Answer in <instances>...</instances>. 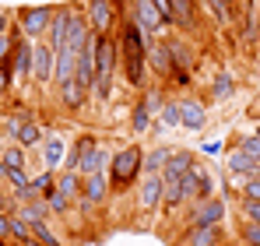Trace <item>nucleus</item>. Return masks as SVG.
<instances>
[{"mask_svg":"<svg viewBox=\"0 0 260 246\" xmlns=\"http://www.w3.org/2000/svg\"><path fill=\"white\" fill-rule=\"evenodd\" d=\"M123 60H127V81L134 84V88H141L144 84V56H148V39H144V28L137 25V21H127L123 25Z\"/></svg>","mask_w":260,"mask_h":246,"instance_id":"1","label":"nucleus"},{"mask_svg":"<svg viewBox=\"0 0 260 246\" xmlns=\"http://www.w3.org/2000/svg\"><path fill=\"white\" fill-rule=\"evenodd\" d=\"M95 39V95L106 102L113 91V67H116V42L109 36H91Z\"/></svg>","mask_w":260,"mask_h":246,"instance_id":"2","label":"nucleus"},{"mask_svg":"<svg viewBox=\"0 0 260 246\" xmlns=\"http://www.w3.org/2000/svg\"><path fill=\"white\" fill-rule=\"evenodd\" d=\"M141 169H144V151H141V148H123V151L113 159V165H109V183H113V190L130 187Z\"/></svg>","mask_w":260,"mask_h":246,"instance_id":"3","label":"nucleus"},{"mask_svg":"<svg viewBox=\"0 0 260 246\" xmlns=\"http://www.w3.org/2000/svg\"><path fill=\"white\" fill-rule=\"evenodd\" d=\"M179 183H183V201H208L215 194V179L208 176L204 165H193Z\"/></svg>","mask_w":260,"mask_h":246,"instance_id":"4","label":"nucleus"},{"mask_svg":"<svg viewBox=\"0 0 260 246\" xmlns=\"http://www.w3.org/2000/svg\"><path fill=\"white\" fill-rule=\"evenodd\" d=\"M88 25H91V32L95 36H109V28H113V21H116V14H113V0H88Z\"/></svg>","mask_w":260,"mask_h":246,"instance_id":"5","label":"nucleus"},{"mask_svg":"<svg viewBox=\"0 0 260 246\" xmlns=\"http://www.w3.org/2000/svg\"><path fill=\"white\" fill-rule=\"evenodd\" d=\"M53 7H25L18 18H21V32L25 36H39V32H46L49 28V21H53Z\"/></svg>","mask_w":260,"mask_h":246,"instance_id":"6","label":"nucleus"},{"mask_svg":"<svg viewBox=\"0 0 260 246\" xmlns=\"http://www.w3.org/2000/svg\"><path fill=\"white\" fill-rule=\"evenodd\" d=\"M74 78L81 81V88H91L95 84V39H88L78 53V67H74Z\"/></svg>","mask_w":260,"mask_h":246,"instance_id":"7","label":"nucleus"},{"mask_svg":"<svg viewBox=\"0 0 260 246\" xmlns=\"http://www.w3.org/2000/svg\"><path fill=\"white\" fill-rule=\"evenodd\" d=\"M225 218V201L221 197H208L193 207V225H221Z\"/></svg>","mask_w":260,"mask_h":246,"instance_id":"8","label":"nucleus"},{"mask_svg":"<svg viewBox=\"0 0 260 246\" xmlns=\"http://www.w3.org/2000/svg\"><path fill=\"white\" fill-rule=\"evenodd\" d=\"M162 172H144V179H141V207L144 211H151V207L162 204Z\"/></svg>","mask_w":260,"mask_h":246,"instance_id":"9","label":"nucleus"},{"mask_svg":"<svg viewBox=\"0 0 260 246\" xmlns=\"http://www.w3.org/2000/svg\"><path fill=\"white\" fill-rule=\"evenodd\" d=\"M53 49L49 46H32V74L39 78V81H49L53 78V71H56V64H53Z\"/></svg>","mask_w":260,"mask_h":246,"instance_id":"10","label":"nucleus"},{"mask_svg":"<svg viewBox=\"0 0 260 246\" xmlns=\"http://www.w3.org/2000/svg\"><path fill=\"white\" fill-rule=\"evenodd\" d=\"M193 155L190 151H173L169 155V162H166V169H162V179H183L190 169H193Z\"/></svg>","mask_w":260,"mask_h":246,"instance_id":"11","label":"nucleus"},{"mask_svg":"<svg viewBox=\"0 0 260 246\" xmlns=\"http://www.w3.org/2000/svg\"><path fill=\"white\" fill-rule=\"evenodd\" d=\"M229 172H236V176H260V159L246 155L243 148H236L229 155Z\"/></svg>","mask_w":260,"mask_h":246,"instance_id":"12","label":"nucleus"},{"mask_svg":"<svg viewBox=\"0 0 260 246\" xmlns=\"http://www.w3.org/2000/svg\"><path fill=\"white\" fill-rule=\"evenodd\" d=\"M137 25H141L144 32H158V28L166 25V18L158 14V7H155L151 0H137Z\"/></svg>","mask_w":260,"mask_h":246,"instance_id":"13","label":"nucleus"},{"mask_svg":"<svg viewBox=\"0 0 260 246\" xmlns=\"http://www.w3.org/2000/svg\"><path fill=\"white\" fill-rule=\"evenodd\" d=\"M221 225H193V232L186 236V246H215L221 243Z\"/></svg>","mask_w":260,"mask_h":246,"instance_id":"14","label":"nucleus"},{"mask_svg":"<svg viewBox=\"0 0 260 246\" xmlns=\"http://www.w3.org/2000/svg\"><path fill=\"white\" fill-rule=\"evenodd\" d=\"M179 123H183L186 130H201V127H204V106L193 102V99L179 102Z\"/></svg>","mask_w":260,"mask_h":246,"instance_id":"15","label":"nucleus"},{"mask_svg":"<svg viewBox=\"0 0 260 246\" xmlns=\"http://www.w3.org/2000/svg\"><path fill=\"white\" fill-rule=\"evenodd\" d=\"M14 74H32V46L25 42V32L14 36Z\"/></svg>","mask_w":260,"mask_h":246,"instance_id":"16","label":"nucleus"},{"mask_svg":"<svg viewBox=\"0 0 260 246\" xmlns=\"http://www.w3.org/2000/svg\"><path fill=\"white\" fill-rule=\"evenodd\" d=\"M148 60H151V67L158 74H176V60L169 46H148Z\"/></svg>","mask_w":260,"mask_h":246,"instance_id":"17","label":"nucleus"},{"mask_svg":"<svg viewBox=\"0 0 260 246\" xmlns=\"http://www.w3.org/2000/svg\"><path fill=\"white\" fill-rule=\"evenodd\" d=\"M85 88H81V81L78 78H71V81H60V99H63V106L67 109H81L85 106Z\"/></svg>","mask_w":260,"mask_h":246,"instance_id":"18","label":"nucleus"},{"mask_svg":"<svg viewBox=\"0 0 260 246\" xmlns=\"http://www.w3.org/2000/svg\"><path fill=\"white\" fill-rule=\"evenodd\" d=\"M106 187H109V183H106V176H102V172H88L85 183H81V194H85L88 204H99V201L106 197Z\"/></svg>","mask_w":260,"mask_h":246,"instance_id":"19","label":"nucleus"},{"mask_svg":"<svg viewBox=\"0 0 260 246\" xmlns=\"http://www.w3.org/2000/svg\"><path fill=\"white\" fill-rule=\"evenodd\" d=\"M11 134H14V141H18L21 148H32V144L43 137V130H39L36 123H28V120H25V123L14 120V123H11Z\"/></svg>","mask_w":260,"mask_h":246,"instance_id":"20","label":"nucleus"},{"mask_svg":"<svg viewBox=\"0 0 260 246\" xmlns=\"http://www.w3.org/2000/svg\"><path fill=\"white\" fill-rule=\"evenodd\" d=\"M67 21H71V7H63V11L53 14V42H49L53 53H60V46L67 42Z\"/></svg>","mask_w":260,"mask_h":246,"instance_id":"21","label":"nucleus"},{"mask_svg":"<svg viewBox=\"0 0 260 246\" xmlns=\"http://www.w3.org/2000/svg\"><path fill=\"white\" fill-rule=\"evenodd\" d=\"M173 11H176V25H183V28L197 25V4L193 0H173Z\"/></svg>","mask_w":260,"mask_h":246,"instance_id":"22","label":"nucleus"},{"mask_svg":"<svg viewBox=\"0 0 260 246\" xmlns=\"http://www.w3.org/2000/svg\"><path fill=\"white\" fill-rule=\"evenodd\" d=\"M99 144L91 141V137H81L78 144H74V151H71V159H67V169H81V165L91 159V151H95Z\"/></svg>","mask_w":260,"mask_h":246,"instance_id":"23","label":"nucleus"},{"mask_svg":"<svg viewBox=\"0 0 260 246\" xmlns=\"http://www.w3.org/2000/svg\"><path fill=\"white\" fill-rule=\"evenodd\" d=\"M56 190L67 194V197H78V194H81V172H78V169H67V172L56 179Z\"/></svg>","mask_w":260,"mask_h":246,"instance_id":"24","label":"nucleus"},{"mask_svg":"<svg viewBox=\"0 0 260 246\" xmlns=\"http://www.w3.org/2000/svg\"><path fill=\"white\" fill-rule=\"evenodd\" d=\"M28 225H36V222H46V214H49V204L46 201H25V207L18 211Z\"/></svg>","mask_w":260,"mask_h":246,"instance_id":"25","label":"nucleus"},{"mask_svg":"<svg viewBox=\"0 0 260 246\" xmlns=\"http://www.w3.org/2000/svg\"><path fill=\"white\" fill-rule=\"evenodd\" d=\"M179 201H183V183H179V179H166V183H162V204L176 207Z\"/></svg>","mask_w":260,"mask_h":246,"instance_id":"26","label":"nucleus"},{"mask_svg":"<svg viewBox=\"0 0 260 246\" xmlns=\"http://www.w3.org/2000/svg\"><path fill=\"white\" fill-rule=\"evenodd\" d=\"M169 155H173V151H166V148H158V151L144 155V172H162L166 162H169Z\"/></svg>","mask_w":260,"mask_h":246,"instance_id":"27","label":"nucleus"},{"mask_svg":"<svg viewBox=\"0 0 260 246\" xmlns=\"http://www.w3.org/2000/svg\"><path fill=\"white\" fill-rule=\"evenodd\" d=\"M60 159H63V141H60V137H49V141H46V165L56 169Z\"/></svg>","mask_w":260,"mask_h":246,"instance_id":"28","label":"nucleus"},{"mask_svg":"<svg viewBox=\"0 0 260 246\" xmlns=\"http://www.w3.org/2000/svg\"><path fill=\"white\" fill-rule=\"evenodd\" d=\"M46 204H49L53 214H63V211L71 207V197H67V194H60V190H49V194H46Z\"/></svg>","mask_w":260,"mask_h":246,"instance_id":"29","label":"nucleus"},{"mask_svg":"<svg viewBox=\"0 0 260 246\" xmlns=\"http://www.w3.org/2000/svg\"><path fill=\"white\" fill-rule=\"evenodd\" d=\"M28 229H32V236H36L39 243H46V246H60V239H56V236L46 229V222H36V225H28Z\"/></svg>","mask_w":260,"mask_h":246,"instance_id":"30","label":"nucleus"},{"mask_svg":"<svg viewBox=\"0 0 260 246\" xmlns=\"http://www.w3.org/2000/svg\"><path fill=\"white\" fill-rule=\"evenodd\" d=\"M239 236H243L246 246H260V222H250V218H246V225H243Z\"/></svg>","mask_w":260,"mask_h":246,"instance_id":"31","label":"nucleus"},{"mask_svg":"<svg viewBox=\"0 0 260 246\" xmlns=\"http://www.w3.org/2000/svg\"><path fill=\"white\" fill-rule=\"evenodd\" d=\"M208 4L218 14V21H232V0H208Z\"/></svg>","mask_w":260,"mask_h":246,"instance_id":"32","label":"nucleus"},{"mask_svg":"<svg viewBox=\"0 0 260 246\" xmlns=\"http://www.w3.org/2000/svg\"><path fill=\"white\" fill-rule=\"evenodd\" d=\"M179 123V102H166L162 106V127H176Z\"/></svg>","mask_w":260,"mask_h":246,"instance_id":"33","label":"nucleus"},{"mask_svg":"<svg viewBox=\"0 0 260 246\" xmlns=\"http://www.w3.org/2000/svg\"><path fill=\"white\" fill-rule=\"evenodd\" d=\"M4 165H7V169H25V151H21V148L4 151Z\"/></svg>","mask_w":260,"mask_h":246,"instance_id":"34","label":"nucleus"},{"mask_svg":"<svg viewBox=\"0 0 260 246\" xmlns=\"http://www.w3.org/2000/svg\"><path fill=\"white\" fill-rule=\"evenodd\" d=\"M32 183H36V190H39V194H49V190H56V179H53V169H46L43 176H39V179H32Z\"/></svg>","mask_w":260,"mask_h":246,"instance_id":"35","label":"nucleus"},{"mask_svg":"<svg viewBox=\"0 0 260 246\" xmlns=\"http://www.w3.org/2000/svg\"><path fill=\"white\" fill-rule=\"evenodd\" d=\"M148 120H151V109L141 102V106L134 109V130H148Z\"/></svg>","mask_w":260,"mask_h":246,"instance_id":"36","label":"nucleus"},{"mask_svg":"<svg viewBox=\"0 0 260 246\" xmlns=\"http://www.w3.org/2000/svg\"><path fill=\"white\" fill-rule=\"evenodd\" d=\"M158 7V14L166 18V25H176V11H173V0H151Z\"/></svg>","mask_w":260,"mask_h":246,"instance_id":"37","label":"nucleus"},{"mask_svg":"<svg viewBox=\"0 0 260 246\" xmlns=\"http://www.w3.org/2000/svg\"><path fill=\"white\" fill-rule=\"evenodd\" d=\"M239 148H243L246 155L260 159V134H253V137H243V141H239Z\"/></svg>","mask_w":260,"mask_h":246,"instance_id":"38","label":"nucleus"},{"mask_svg":"<svg viewBox=\"0 0 260 246\" xmlns=\"http://www.w3.org/2000/svg\"><path fill=\"white\" fill-rule=\"evenodd\" d=\"M215 95H218V99L232 95V78H229V74H218V78H215Z\"/></svg>","mask_w":260,"mask_h":246,"instance_id":"39","label":"nucleus"},{"mask_svg":"<svg viewBox=\"0 0 260 246\" xmlns=\"http://www.w3.org/2000/svg\"><path fill=\"white\" fill-rule=\"evenodd\" d=\"M243 214H246L250 222H260V201H253V197H243Z\"/></svg>","mask_w":260,"mask_h":246,"instance_id":"40","label":"nucleus"},{"mask_svg":"<svg viewBox=\"0 0 260 246\" xmlns=\"http://www.w3.org/2000/svg\"><path fill=\"white\" fill-rule=\"evenodd\" d=\"M243 197H253V201H260V176H246V187H243Z\"/></svg>","mask_w":260,"mask_h":246,"instance_id":"41","label":"nucleus"},{"mask_svg":"<svg viewBox=\"0 0 260 246\" xmlns=\"http://www.w3.org/2000/svg\"><path fill=\"white\" fill-rule=\"evenodd\" d=\"M7 179L14 183V190H18V187H25V183H32V179L25 176V169H7Z\"/></svg>","mask_w":260,"mask_h":246,"instance_id":"42","label":"nucleus"},{"mask_svg":"<svg viewBox=\"0 0 260 246\" xmlns=\"http://www.w3.org/2000/svg\"><path fill=\"white\" fill-rule=\"evenodd\" d=\"M14 194H18V201H36L39 190H36V183H25V187H18Z\"/></svg>","mask_w":260,"mask_h":246,"instance_id":"43","label":"nucleus"},{"mask_svg":"<svg viewBox=\"0 0 260 246\" xmlns=\"http://www.w3.org/2000/svg\"><path fill=\"white\" fill-rule=\"evenodd\" d=\"M7 236H11V214L0 211V239H7Z\"/></svg>","mask_w":260,"mask_h":246,"instance_id":"44","label":"nucleus"},{"mask_svg":"<svg viewBox=\"0 0 260 246\" xmlns=\"http://www.w3.org/2000/svg\"><path fill=\"white\" fill-rule=\"evenodd\" d=\"M11 74H14V71H11L7 64H0V91H7V84H11Z\"/></svg>","mask_w":260,"mask_h":246,"instance_id":"45","label":"nucleus"},{"mask_svg":"<svg viewBox=\"0 0 260 246\" xmlns=\"http://www.w3.org/2000/svg\"><path fill=\"white\" fill-rule=\"evenodd\" d=\"M14 42H7V39H0V64H7V49H11Z\"/></svg>","mask_w":260,"mask_h":246,"instance_id":"46","label":"nucleus"},{"mask_svg":"<svg viewBox=\"0 0 260 246\" xmlns=\"http://www.w3.org/2000/svg\"><path fill=\"white\" fill-rule=\"evenodd\" d=\"M0 32H4V14H0Z\"/></svg>","mask_w":260,"mask_h":246,"instance_id":"47","label":"nucleus"},{"mask_svg":"<svg viewBox=\"0 0 260 246\" xmlns=\"http://www.w3.org/2000/svg\"><path fill=\"white\" fill-rule=\"evenodd\" d=\"M257 116H260V106H257Z\"/></svg>","mask_w":260,"mask_h":246,"instance_id":"48","label":"nucleus"},{"mask_svg":"<svg viewBox=\"0 0 260 246\" xmlns=\"http://www.w3.org/2000/svg\"><path fill=\"white\" fill-rule=\"evenodd\" d=\"M0 246H4V239H0Z\"/></svg>","mask_w":260,"mask_h":246,"instance_id":"49","label":"nucleus"}]
</instances>
